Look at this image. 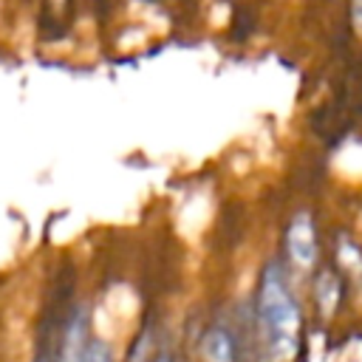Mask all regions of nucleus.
I'll return each instance as SVG.
<instances>
[{"mask_svg":"<svg viewBox=\"0 0 362 362\" xmlns=\"http://www.w3.org/2000/svg\"><path fill=\"white\" fill-rule=\"evenodd\" d=\"M354 20H356V25L362 28V0H354Z\"/></svg>","mask_w":362,"mask_h":362,"instance_id":"6","label":"nucleus"},{"mask_svg":"<svg viewBox=\"0 0 362 362\" xmlns=\"http://www.w3.org/2000/svg\"><path fill=\"white\" fill-rule=\"evenodd\" d=\"M79 362H113L110 345L102 342V339H88L82 354H79Z\"/></svg>","mask_w":362,"mask_h":362,"instance_id":"5","label":"nucleus"},{"mask_svg":"<svg viewBox=\"0 0 362 362\" xmlns=\"http://www.w3.org/2000/svg\"><path fill=\"white\" fill-rule=\"evenodd\" d=\"M257 322L266 339V348L274 359H288L300 348V308L291 294V286L280 263H269L257 288Z\"/></svg>","mask_w":362,"mask_h":362,"instance_id":"1","label":"nucleus"},{"mask_svg":"<svg viewBox=\"0 0 362 362\" xmlns=\"http://www.w3.org/2000/svg\"><path fill=\"white\" fill-rule=\"evenodd\" d=\"M206 362H235V337L223 325H212L201 342Z\"/></svg>","mask_w":362,"mask_h":362,"instance_id":"4","label":"nucleus"},{"mask_svg":"<svg viewBox=\"0 0 362 362\" xmlns=\"http://www.w3.org/2000/svg\"><path fill=\"white\" fill-rule=\"evenodd\" d=\"M153 362H173V359H170V356H167V354H158V356H156V359H153Z\"/></svg>","mask_w":362,"mask_h":362,"instance_id":"7","label":"nucleus"},{"mask_svg":"<svg viewBox=\"0 0 362 362\" xmlns=\"http://www.w3.org/2000/svg\"><path fill=\"white\" fill-rule=\"evenodd\" d=\"M85 308H76L68 320V325L59 334L57 345V362H79V354L85 348Z\"/></svg>","mask_w":362,"mask_h":362,"instance_id":"3","label":"nucleus"},{"mask_svg":"<svg viewBox=\"0 0 362 362\" xmlns=\"http://www.w3.org/2000/svg\"><path fill=\"white\" fill-rule=\"evenodd\" d=\"M286 252L297 269H311L317 260V232L308 212L294 215V221L286 229Z\"/></svg>","mask_w":362,"mask_h":362,"instance_id":"2","label":"nucleus"}]
</instances>
